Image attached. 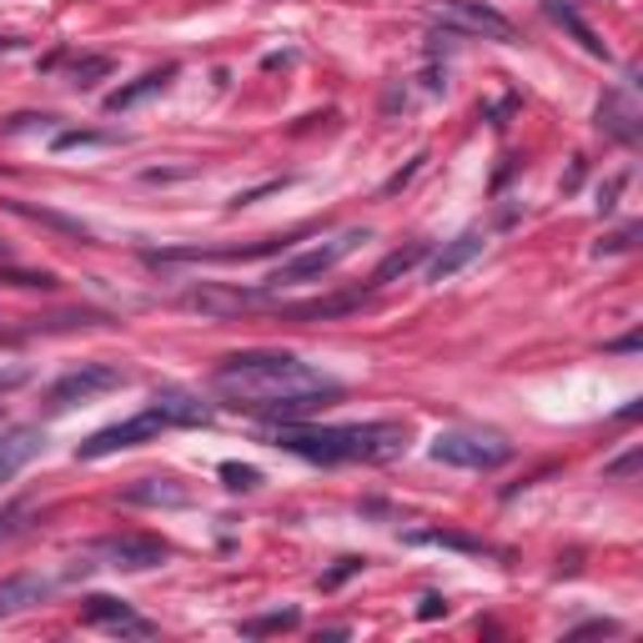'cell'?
<instances>
[{
    "label": "cell",
    "mask_w": 643,
    "mask_h": 643,
    "mask_svg": "<svg viewBox=\"0 0 643 643\" xmlns=\"http://www.w3.org/2000/svg\"><path fill=\"white\" fill-rule=\"evenodd\" d=\"M211 387L267 422H302L342 397V382L292 353H232L211 368Z\"/></svg>",
    "instance_id": "6da1fadb"
},
{
    "label": "cell",
    "mask_w": 643,
    "mask_h": 643,
    "mask_svg": "<svg viewBox=\"0 0 643 643\" xmlns=\"http://www.w3.org/2000/svg\"><path fill=\"white\" fill-rule=\"evenodd\" d=\"M272 447L307 462H393L407 453V428L403 422H347V428L282 422Z\"/></svg>",
    "instance_id": "7a4b0ae2"
},
{
    "label": "cell",
    "mask_w": 643,
    "mask_h": 643,
    "mask_svg": "<svg viewBox=\"0 0 643 643\" xmlns=\"http://www.w3.org/2000/svg\"><path fill=\"white\" fill-rule=\"evenodd\" d=\"M372 232H362V226H353V232H342V237L322 242V247L312 251H297V257H287V262H276L272 272H267V292H282V287H302V282H322V276L332 272V267L342 262V257H353L362 242H368Z\"/></svg>",
    "instance_id": "3957f363"
},
{
    "label": "cell",
    "mask_w": 643,
    "mask_h": 643,
    "mask_svg": "<svg viewBox=\"0 0 643 643\" xmlns=\"http://www.w3.org/2000/svg\"><path fill=\"white\" fill-rule=\"evenodd\" d=\"M428 15H433L443 30H453V36L498 40V46H512V40H518V30H512L508 15L493 11V5H483V0H433Z\"/></svg>",
    "instance_id": "277c9868"
},
{
    "label": "cell",
    "mask_w": 643,
    "mask_h": 643,
    "mask_svg": "<svg viewBox=\"0 0 643 643\" xmlns=\"http://www.w3.org/2000/svg\"><path fill=\"white\" fill-rule=\"evenodd\" d=\"M433 458L447 462V468H473V473H487V468H503L512 458V443H503L498 433H468V428H453V433L433 437Z\"/></svg>",
    "instance_id": "5b68a950"
},
{
    "label": "cell",
    "mask_w": 643,
    "mask_h": 643,
    "mask_svg": "<svg viewBox=\"0 0 643 643\" xmlns=\"http://www.w3.org/2000/svg\"><path fill=\"white\" fill-rule=\"evenodd\" d=\"M126 372L111 368V362H81V368H71L66 378H55L51 382V393H46V407L51 412H71V407L81 403H91V397L101 393H116V387H126Z\"/></svg>",
    "instance_id": "8992f818"
},
{
    "label": "cell",
    "mask_w": 643,
    "mask_h": 643,
    "mask_svg": "<svg viewBox=\"0 0 643 643\" xmlns=\"http://www.w3.org/2000/svg\"><path fill=\"white\" fill-rule=\"evenodd\" d=\"M161 433H166V422L146 407V412H136V418H121V422H111V428H101V433H91L76 447V462H96V458H111V453H126V447L157 443Z\"/></svg>",
    "instance_id": "52a82bcc"
},
{
    "label": "cell",
    "mask_w": 643,
    "mask_h": 643,
    "mask_svg": "<svg viewBox=\"0 0 643 643\" xmlns=\"http://www.w3.org/2000/svg\"><path fill=\"white\" fill-rule=\"evenodd\" d=\"M91 553L121 573H146V568H161L171 558V548L151 533H111V539H96Z\"/></svg>",
    "instance_id": "ba28073f"
},
{
    "label": "cell",
    "mask_w": 643,
    "mask_h": 643,
    "mask_svg": "<svg viewBox=\"0 0 643 643\" xmlns=\"http://www.w3.org/2000/svg\"><path fill=\"white\" fill-rule=\"evenodd\" d=\"M297 237H267L251 247H166V251H146L151 267H176V262H257V257H276L287 251Z\"/></svg>",
    "instance_id": "9c48e42d"
},
{
    "label": "cell",
    "mask_w": 643,
    "mask_h": 643,
    "mask_svg": "<svg viewBox=\"0 0 643 643\" xmlns=\"http://www.w3.org/2000/svg\"><path fill=\"white\" fill-rule=\"evenodd\" d=\"M81 618L91 623V629H106V633H132V639H151L157 623L141 618L126 598H111V593H91V598H81Z\"/></svg>",
    "instance_id": "30bf717a"
},
{
    "label": "cell",
    "mask_w": 643,
    "mask_h": 643,
    "mask_svg": "<svg viewBox=\"0 0 643 643\" xmlns=\"http://www.w3.org/2000/svg\"><path fill=\"white\" fill-rule=\"evenodd\" d=\"M40 453H46V428H36V422L5 428V433H0V483H11L15 473H26Z\"/></svg>",
    "instance_id": "8fae6325"
},
{
    "label": "cell",
    "mask_w": 643,
    "mask_h": 643,
    "mask_svg": "<svg viewBox=\"0 0 643 643\" xmlns=\"http://www.w3.org/2000/svg\"><path fill=\"white\" fill-rule=\"evenodd\" d=\"M151 412H157L166 428H207V422L217 418V407L201 393H186V387H161V393L151 397Z\"/></svg>",
    "instance_id": "7c38bea8"
},
{
    "label": "cell",
    "mask_w": 643,
    "mask_h": 643,
    "mask_svg": "<svg viewBox=\"0 0 643 643\" xmlns=\"http://www.w3.org/2000/svg\"><path fill=\"white\" fill-rule=\"evenodd\" d=\"M121 503L126 508H186L191 493L176 478H136L132 487H121Z\"/></svg>",
    "instance_id": "4fadbf2b"
},
{
    "label": "cell",
    "mask_w": 643,
    "mask_h": 643,
    "mask_svg": "<svg viewBox=\"0 0 643 643\" xmlns=\"http://www.w3.org/2000/svg\"><path fill=\"white\" fill-rule=\"evenodd\" d=\"M51 578H40V573H11L5 583H0V618H15V614H26V608L46 604L51 598Z\"/></svg>",
    "instance_id": "5bb4252c"
},
{
    "label": "cell",
    "mask_w": 643,
    "mask_h": 643,
    "mask_svg": "<svg viewBox=\"0 0 643 643\" xmlns=\"http://www.w3.org/2000/svg\"><path fill=\"white\" fill-rule=\"evenodd\" d=\"M598 126H604L614 141L639 146V106H633L623 91H608L604 101H598Z\"/></svg>",
    "instance_id": "9a60e30c"
},
{
    "label": "cell",
    "mask_w": 643,
    "mask_h": 643,
    "mask_svg": "<svg viewBox=\"0 0 643 643\" xmlns=\"http://www.w3.org/2000/svg\"><path fill=\"white\" fill-rule=\"evenodd\" d=\"M478 257H483V232H462V237H453L433 257V267H428V282H447V276H458L468 262H478Z\"/></svg>",
    "instance_id": "2e32d148"
},
{
    "label": "cell",
    "mask_w": 643,
    "mask_h": 643,
    "mask_svg": "<svg viewBox=\"0 0 643 643\" xmlns=\"http://www.w3.org/2000/svg\"><path fill=\"white\" fill-rule=\"evenodd\" d=\"M257 302H267V292H226V287H197V292H186V307H191V312H211V317L242 312V307H257Z\"/></svg>",
    "instance_id": "e0dca14e"
},
{
    "label": "cell",
    "mask_w": 643,
    "mask_h": 643,
    "mask_svg": "<svg viewBox=\"0 0 643 643\" xmlns=\"http://www.w3.org/2000/svg\"><path fill=\"white\" fill-rule=\"evenodd\" d=\"M5 211H15V217H26V222L36 226H51V232H61V237H76V242H96V232L86 222H76V217H61V211H46V207H30V201H15L5 197L0 201Z\"/></svg>",
    "instance_id": "ac0fdd59"
},
{
    "label": "cell",
    "mask_w": 643,
    "mask_h": 643,
    "mask_svg": "<svg viewBox=\"0 0 643 643\" xmlns=\"http://www.w3.org/2000/svg\"><path fill=\"white\" fill-rule=\"evenodd\" d=\"M368 302L362 292H342V297H317V302H297V307H282L287 322H332V317H347Z\"/></svg>",
    "instance_id": "d6986e66"
},
{
    "label": "cell",
    "mask_w": 643,
    "mask_h": 643,
    "mask_svg": "<svg viewBox=\"0 0 643 643\" xmlns=\"http://www.w3.org/2000/svg\"><path fill=\"white\" fill-rule=\"evenodd\" d=\"M171 81H176V66H157V71H146V76H136L132 86H121V91L106 96V111H132L136 101H146V96H157L166 91Z\"/></svg>",
    "instance_id": "ffe728a7"
},
{
    "label": "cell",
    "mask_w": 643,
    "mask_h": 643,
    "mask_svg": "<svg viewBox=\"0 0 643 643\" xmlns=\"http://www.w3.org/2000/svg\"><path fill=\"white\" fill-rule=\"evenodd\" d=\"M543 11H548V21H558V26H564L568 36H573L589 55H608V46L598 40V30H593L589 21H583V15L573 11V5H564V0H543Z\"/></svg>",
    "instance_id": "44dd1931"
},
{
    "label": "cell",
    "mask_w": 643,
    "mask_h": 643,
    "mask_svg": "<svg viewBox=\"0 0 643 643\" xmlns=\"http://www.w3.org/2000/svg\"><path fill=\"white\" fill-rule=\"evenodd\" d=\"M418 262H428V242H407V247H397V251H387V257H382L368 287H387L393 276H407Z\"/></svg>",
    "instance_id": "7402d4cb"
},
{
    "label": "cell",
    "mask_w": 643,
    "mask_h": 643,
    "mask_svg": "<svg viewBox=\"0 0 643 643\" xmlns=\"http://www.w3.org/2000/svg\"><path fill=\"white\" fill-rule=\"evenodd\" d=\"M412 548H453V553H487L483 539H468V533H443V528H418L407 533Z\"/></svg>",
    "instance_id": "603a6c76"
},
{
    "label": "cell",
    "mask_w": 643,
    "mask_h": 643,
    "mask_svg": "<svg viewBox=\"0 0 643 643\" xmlns=\"http://www.w3.org/2000/svg\"><path fill=\"white\" fill-rule=\"evenodd\" d=\"M297 623H302V614H297V608H272V614H262V618H247V623H242V639L287 633V629H297Z\"/></svg>",
    "instance_id": "cb8c5ba5"
},
{
    "label": "cell",
    "mask_w": 643,
    "mask_h": 643,
    "mask_svg": "<svg viewBox=\"0 0 643 643\" xmlns=\"http://www.w3.org/2000/svg\"><path fill=\"white\" fill-rule=\"evenodd\" d=\"M111 66H116L111 55H81L76 66H71V86H76V91H86V86H96L101 76H111Z\"/></svg>",
    "instance_id": "d4e9b609"
},
{
    "label": "cell",
    "mask_w": 643,
    "mask_h": 643,
    "mask_svg": "<svg viewBox=\"0 0 643 643\" xmlns=\"http://www.w3.org/2000/svg\"><path fill=\"white\" fill-rule=\"evenodd\" d=\"M222 483L232 487V493H251V487H262V473L247 468V462H222Z\"/></svg>",
    "instance_id": "484cf974"
},
{
    "label": "cell",
    "mask_w": 643,
    "mask_h": 643,
    "mask_svg": "<svg viewBox=\"0 0 643 643\" xmlns=\"http://www.w3.org/2000/svg\"><path fill=\"white\" fill-rule=\"evenodd\" d=\"M111 141H116L111 132H61L51 146L55 151H76V146H111Z\"/></svg>",
    "instance_id": "4316f807"
},
{
    "label": "cell",
    "mask_w": 643,
    "mask_h": 643,
    "mask_svg": "<svg viewBox=\"0 0 643 643\" xmlns=\"http://www.w3.org/2000/svg\"><path fill=\"white\" fill-rule=\"evenodd\" d=\"M0 282H11V287H40V292L55 287L51 272H15V267H0Z\"/></svg>",
    "instance_id": "83f0119b"
},
{
    "label": "cell",
    "mask_w": 643,
    "mask_h": 643,
    "mask_svg": "<svg viewBox=\"0 0 643 643\" xmlns=\"http://www.w3.org/2000/svg\"><path fill=\"white\" fill-rule=\"evenodd\" d=\"M633 242H639V226H623V232H614V237L598 242V257H614V251H629Z\"/></svg>",
    "instance_id": "f1b7e54d"
},
{
    "label": "cell",
    "mask_w": 643,
    "mask_h": 643,
    "mask_svg": "<svg viewBox=\"0 0 643 643\" xmlns=\"http://www.w3.org/2000/svg\"><path fill=\"white\" fill-rule=\"evenodd\" d=\"M362 564H368V558H342V564L332 568L327 578H322V589H337V583H347L353 573H362Z\"/></svg>",
    "instance_id": "f546056e"
},
{
    "label": "cell",
    "mask_w": 643,
    "mask_h": 643,
    "mask_svg": "<svg viewBox=\"0 0 643 643\" xmlns=\"http://www.w3.org/2000/svg\"><path fill=\"white\" fill-rule=\"evenodd\" d=\"M282 186H287V176H276V182H262V186H251V191H237V197H232V207H251V201H262L267 191H282Z\"/></svg>",
    "instance_id": "4dcf8cb0"
},
{
    "label": "cell",
    "mask_w": 643,
    "mask_h": 643,
    "mask_svg": "<svg viewBox=\"0 0 643 643\" xmlns=\"http://www.w3.org/2000/svg\"><path fill=\"white\" fill-rule=\"evenodd\" d=\"M418 618H422V623H433V618H447V598H443V593H428V598L418 604Z\"/></svg>",
    "instance_id": "1f68e13d"
},
{
    "label": "cell",
    "mask_w": 643,
    "mask_h": 643,
    "mask_svg": "<svg viewBox=\"0 0 643 643\" xmlns=\"http://www.w3.org/2000/svg\"><path fill=\"white\" fill-rule=\"evenodd\" d=\"M21 518H26V508H11V512H0V543H5V539H15V533H21V528H26V523H21Z\"/></svg>",
    "instance_id": "d6a6232c"
},
{
    "label": "cell",
    "mask_w": 643,
    "mask_h": 643,
    "mask_svg": "<svg viewBox=\"0 0 643 643\" xmlns=\"http://www.w3.org/2000/svg\"><path fill=\"white\" fill-rule=\"evenodd\" d=\"M422 161H428V157H412V166H407V171H397L393 182H387V191H403V186H407V182H412V176L422 171Z\"/></svg>",
    "instance_id": "836d02e7"
},
{
    "label": "cell",
    "mask_w": 643,
    "mask_h": 643,
    "mask_svg": "<svg viewBox=\"0 0 643 643\" xmlns=\"http://www.w3.org/2000/svg\"><path fill=\"white\" fill-rule=\"evenodd\" d=\"M633 468H639V453H629V458H618L614 468H608V478H629Z\"/></svg>",
    "instance_id": "e575fe53"
},
{
    "label": "cell",
    "mask_w": 643,
    "mask_h": 643,
    "mask_svg": "<svg viewBox=\"0 0 643 643\" xmlns=\"http://www.w3.org/2000/svg\"><path fill=\"white\" fill-rule=\"evenodd\" d=\"M639 332H629V337H618V342H608V353H639Z\"/></svg>",
    "instance_id": "d590c367"
},
{
    "label": "cell",
    "mask_w": 643,
    "mask_h": 643,
    "mask_svg": "<svg viewBox=\"0 0 643 643\" xmlns=\"http://www.w3.org/2000/svg\"><path fill=\"white\" fill-rule=\"evenodd\" d=\"M618 186H623V176H614V182L604 186V201H598V211H614V197H618Z\"/></svg>",
    "instance_id": "8d00e7d4"
},
{
    "label": "cell",
    "mask_w": 643,
    "mask_h": 643,
    "mask_svg": "<svg viewBox=\"0 0 643 643\" xmlns=\"http://www.w3.org/2000/svg\"><path fill=\"white\" fill-rule=\"evenodd\" d=\"M5 257H11V247H5V242H0V262H5Z\"/></svg>",
    "instance_id": "74e56055"
},
{
    "label": "cell",
    "mask_w": 643,
    "mask_h": 643,
    "mask_svg": "<svg viewBox=\"0 0 643 643\" xmlns=\"http://www.w3.org/2000/svg\"><path fill=\"white\" fill-rule=\"evenodd\" d=\"M0 387H11V378H0Z\"/></svg>",
    "instance_id": "f35d334b"
}]
</instances>
